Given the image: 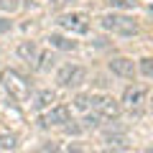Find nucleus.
Returning a JSON list of instances; mask_svg holds the SVG:
<instances>
[{
	"mask_svg": "<svg viewBox=\"0 0 153 153\" xmlns=\"http://www.w3.org/2000/svg\"><path fill=\"white\" fill-rule=\"evenodd\" d=\"M100 26L115 36H135L138 33V21L130 16H123V13H105L100 18Z\"/></svg>",
	"mask_w": 153,
	"mask_h": 153,
	"instance_id": "nucleus-1",
	"label": "nucleus"
},
{
	"mask_svg": "<svg viewBox=\"0 0 153 153\" xmlns=\"http://www.w3.org/2000/svg\"><path fill=\"white\" fill-rule=\"evenodd\" d=\"M0 82H3V87L8 89V94H10L13 100H18V102L31 94V84H28V79L23 74H18L16 69H5L3 76H0Z\"/></svg>",
	"mask_w": 153,
	"mask_h": 153,
	"instance_id": "nucleus-2",
	"label": "nucleus"
},
{
	"mask_svg": "<svg viewBox=\"0 0 153 153\" xmlns=\"http://www.w3.org/2000/svg\"><path fill=\"white\" fill-rule=\"evenodd\" d=\"M82 82H87V69L82 64H64L56 71V84L64 89L69 87H79Z\"/></svg>",
	"mask_w": 153,
	"mask_h": 153,
	"instance_id": "nucleus-3",
	"label": "nucleus"
},
{
	"mask_svg": "<svg viewBox=\"0 0 153 153\" xmlns=\"http://www.w3.org/2000/svg\"><path fill=\"white\" fill-rule=\"evenodd\" d=\"M92 110L102 120H117L123 112V105L110 94H92Z\"/></svg>",
	"mask_w": 153,
	"mask_h": 153,
	"instance_id": "nucleus-4",
	"label": "nucleus"
},
{
	"mask_svg": "<svg viewBox=\"0 0 153 153\" xmlns=\"http://www.w3.org/2000/svg\"><path fill=\"white\" fill-rule=\"evenodd\" d=\"M59 26L69 33H89V16L87 13H64L59 18Z\"/></svg>",
	"mask_w": 153,
	"mask_h": 153,
	"instance_id": "nucleus-5",
	"label": "nucleus"
},
{
	"mask_svg": "<svg viewBox=\"0 0 153 153\" xmlns=\"http://www.w3.org/2000/svg\"><path fill=\"white\" fill-rule=\"evenodd\" d=\"M148 100V92H146V87L143 84H133V87H128L125 92H123V107L125 110H130V112H138V110L143 107V102Z\"/></svg>",
	"mask_w": 153,
	"mask_h": 153,
	"instance_id": "nucleus-6",
	"label": "nucleus"
},
{
	"mask_svg": "<svg viewBox=\"0 0 153 153\" xmlns=\"http://www.w3.org/2000/svg\"><path fill=\"white\" fill-rule=\"evenodd\" d=\"M107 66H110V71H112L115 76H120V79H133V76H135V64H133V59H128V56H115Z\"/></svg>",
	"mask_w": 153,
	"mask_h": 153,
	"instance_id": "nucleus-7",
	"label": "nucleus"
},
{
	"mask_svg": "<svg viewBox=\"0 0 153 153\" xmlns=\"http://www.w3.org/2000/svg\"><path fill=\"white\" fill-rule=\"evenodd\" d=\"M66 123H71V107L54 105V107H49V115L44 117L41 125H66Z\"/></svg>",
	"mask_w": 153,
	"mask_h": 153,
	"instance_id": "nucleus-8",
	"label": "nucleus"
},
{
	"mask_svg": "<svg viewBox=\"0 0 153 153\" xmlns=\"http://www.w3.org/2000/svg\"><path fill=\"white\" fill-rule=\"evenodd\" d=\"M56 102V92L54 89H41V92H36L33 94V110H49L51 105Z\"/></svg>",
	"mask_w": 153,
	"mask_h": 153,
	"instance_id": "nucleus-9",
	"label": "nucleus"
},
{
	"mask_svg": "<svg viewBox=\"0 0 153 153\" xmlns=\"http://www.w3.org/2000/svg\"><path fill=\"white\" fill-rule=\"evenodd\" d=\"M16 54L21 56L23 61H36V59H38V46H36V41H21L18 49H16Z\"/></svg>",
	"mask_w": 153,
	"mask_h": 153,
	"instance_id": "nucleus-10",
	"label": "nucleus"
},
{
	"mask_svg": "<svg viewBox=\"0 0 153 153\" xmlns=\"http://www.w3.org/2000/svg\"><path fill=\"white\" fill-rule=\"evenodd\" d=\"M49 44L54 46L56 51H74V49H76V41L61 36V33H51V36H49Z\"/></svg>",
	"mask_w": 153,
	"mask_h": 153,
	"instance_id": "nucleus-11",
	"label": "nucleus"
},
{
	"mask_svg": "<svg viewBox=\"0 0 153 153\" xmlns=\"http://www.w3.org/2000/svg\"><path fill=\"white\" fill-rule=\"evenodd\" d=\"M56 54L54 51H44V54H38V64H36V69L38 71H49V69H54L56 66Z\"/></svg>",
	"mask_w": 153,
	"mask_h": 153,
	"instance_id": "nucleus-12",
	"label": "nucleus"
},
{
	"mask_svg": "<svg viewBox=\"0 0 153 153\" xmlns=\"http://www.w3.org/2000/svg\"><path fill=\"white\" fill-rule=\"evenodd\" d=\"M74 110H79V112L92 110V94H76L74 97Z\"/></svg>",
	"mask_w": 153,
	"mask_h": 153,
	"instance_id": "nucleus-13",
	"label": "nucleus"
},
{
	"mask_svg": "<svg viewBox=\"0 0 153 153\" xmlns=\"http://www.w3.org/2000/svg\"><path fill=\"white\" fill-rule=\"evenodd\" d=\"M18 146V138L13 133H0V151H13Z\"/></svg>",
	"mask_w": 153,
	"mask_h": 153,
	"instance_id": "nucleus-14",
	"label": "nucleus"
},
{
	"mask_svg": "<svg viewBox=\"0 0 153 153\" xmlns=\"http://www.w3.org/2000/svg\"><path fill=\"white\" fill-rule=\"evenodd\" d=\"M107 146H110V148H125V146H128V135H125V133L107 135Z\"/></svg>",
	"mask_w": 153,
	"mask_h": 153,
	"instance_id": "nucleus-15",
	"label": "nucleus"
},
{
	"mask_svg": "<svg viewBox=\"0 0 153 153\" xmlns=\"http://www.w3.org/2000/svg\"><path fill=\"white\" fill-rule=\"evenodd\" d=\"M138 71H140L146 79H151V76H153V59H151V56L140 59V64H138Z\"/></svg>",
	"mask_w": 153,
	"mask_h": 153,
	"instance_id": "nucleus-16",
	"label": "nucleus"
},
{
	"mask_svg": "<svg viewBox=\"0 0 153 153\" xmlns=\"http://www.w3.org/2000/svg\"><path fill=\"white\" fill-rule=\"evenodd\" d=\"M112 8H117V10H130V8H135V0H107Z\"/></svg>",
	"mask_w": 153,
	"mask_h": 153,
	"instance_id": "nucleus-17",
	"label": "nucleus"
},
{
	"mask_svg": "<svg viewBox=\"0 0 153 153\" xmlns=\"http://www.w3.org/2000/svg\"><path fill=\"white\" fill-rule=\"evenodd\" d=\"M21 8V0H0V10L5 13H16Z\"/></svg>",
	"mask_w": 153,
	"mask_h": 153,
	"instance_id": "nucleus-18",
	"label": "nucleus"
},
{
	"mask_svg": "<svg viewBox=\"0 0 153 153\" xmlns=\"http://www.w3.org/2000/svg\"><path fill=\"white\" fill-rule=\"evenodd\" d=\"M82 123H84V125H82V128H84V130H89V128H97V125H100V123H102V117H100V115H97V112H94V115H87V117H84V120H82Z\"/></svg>",
	"mask_w": 153,
	"mask_h": 153,
	"instance_id": "nucleus-19",
	"label": "nucleus"
},
{
	"mask_svg": "<svg viewBox=\"0 0 153 153\" xmlns=\"http://www.w3.org/2000/svg\"><path fill=\"white\" fill-rule=\"evenodd\" d=\"M10 28H13V23L8 21V18H0V33H8Z\"/></svg>",
	"mask_w": 153,
	"mask_h": 153,
	"instance_id": "nucleus-20",
	"label": "nucleus"
},
{
	"mask_svg": "<svg viewBox=\"0 0 153 153\" xmlns=\"http://www.w3.org/2000/svg\"><path fill=\"white\" fill-rule=\"evenodd\" d=\"M44 153H61L59 143H49V146H44Z\"/></svg>",
	"mask_w": 153,
	"mask_h": 153,
	"instance_id": "nucleus-21",
	"label": "nucleus"
},
{
	"mask_svg": "<svg viewBox=\"0 0 153 153\" xmlns=\"http://www.w3.org/2000/svg\"><path fill=\"white\" fill-rule=\"evenodd\" d=\"M151 112H153V100H151Z\"/></svg>",
	"mask_w": 153,
	"mask_h": 153,
	"instance_id": "nucleus-22",
	"label": "nucleus"
},
{
	"mask_svg": "<svg viewBox=\"0 0 153 153\" xmlns=\"http://www.w3.org/2000/svg\"><path fill=\"white\" fill-rule=\"evenodd\" d=\"M148 153H153V148H148Z\"/></svg>",
	"mask_w": 153,
	"mask_h": 153,
	"instance_id": "nucleus-23",
	"label": "nucleus"
},
{
	"mask_svg": "<svg viewBox=\"0 0 153 153\" xmlns=\"http://www.w3.org/2000/svg\"><path fill=\"white\" fill-rule=\"evenodd\" d=\"M69 3H74V0H69Z\"/></svg>",
	"mask_w": 153,
	"mask_h": 153,
	"instance_id": "nucleus-24",
	"label": "nucleus"
},
{
	"mask_svg": "<svg viewBox=\"0 0 153 153\" xmlns=\"http://www.w3.org/2000/svg\"><path fill=\"white\" fill-rule=\"evenodd\" d=\"M151 13H153V8H151Z\"/></svg>",
	"mask_w": 153,
	"mask_h": 153,
	"instance_id": "nucleus-25",
	"label": "nucleus"
}]
</instances>
